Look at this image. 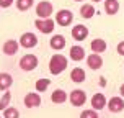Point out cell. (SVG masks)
<instances>
[{
  "label": "cell",
  "instance_id": "6da1fadb",
  "mask_svg": "<svg viewBox=\"0 0 124 118\" xmlns=\"http://www.w3.org/2000/svg\"><path fill=\"white\" fill-rule=\"evenodd\" d=\"M65 67H67V57H64L62 54H54V56L51 57L49 61V71L51 74H61L62 71H65Z\"/></svg>",
  "mask_w": 124,
  "mask_h": 118
},
{
  "label": "cell",
  "instance_id": "7a4b0ae2",
  "mask_svg": "<svg viewBox=\"0 0 124 118\" xmlns=\"http://www.w3.org/2000/svg\"><path fill=\"white\" fill-rule=\"evenodd\" d=\"M38 66V57L34 54H25L20 59V67L23 71H33Z\"/></svg>",
  "mask_w": 124,
  "mask_h": 118
},
{
  "label": "cell",
  "instance_id": "3957f363",
  "mask_svg": "<svg viewBox=\"0 0 124 118\" xmlns=\"http://www.w3.org/2000/svg\"><path fill=\"white\" fill-rule=\"evenodd\" d=\"M34 25H36V28L41 33H44V35H47V33H51V31L54 30V20L51 18H39L34 21Z\"/></svg>",
  "mask_w": 124,
  "mask_h": 118
},
{
  "label": "cell",
  "instance_id": "277c9868",
  "mask_svg": "<svg viewBox=\"0 0 124 118\" xmlns=\"http://www.w3.org/2000/svg\"><path fill=\"white\" fill-rule=\"evenodd\" d=\"M36 13L39 18H49V15H52V3L51 2H39L36 7Z\"/></svg>",
  "mask_w": 124,
  "mask_h": 118
},
{
  "label": "cell",
  "instance_id": "5b68a950",
  "mask_svg": "<svg viewBox=\"0 0 124 118\" xmlns=\"http://www.w3.org/2000/svg\"><path fill=\"white\" fill-rule=\"evenodd\" d=\"M74 20V15L70 10H59L56 15V23H59L61 26H69Z\"/></svg>",
  "mask_w": 124,
  "mask_h": 118
},
{
  "label": "cell",
  "instance_id": "8992f818",
  "mask_svg": "<svg viewBox=\"0 0 124 118\" xmlns=\"http://www.w3.org/2000/svg\"><path fill=\"white\" fill-rule=\"evenodd\" d=\"M20 44L23 46V48H34L38 44V38L36 35H33V33H23L21 38H20Z\"/></svg>",
  "mask_w": 124,
  "mask_h": 118
},
{
  "label": "cell",
  "instance_id": "52a82bcc",
  "mask_svg": "<svg viewBox=\"0 0 124 118\" xmlns=\"http://www.w3.org/2000/svg\"><path fill=\"white\" fill-rule=\"evenodd\" d=\"M87 102V93L83 90H74L70 93V103L74 107H82Z\"/></svg>",
  "mask_w": 124,
  "mask_h": 118
},
{
  "label": "cell",
  "instance_id": "ba28073f",
  "mask_svg": "<svg viewBox=\"0 0 124 118\" xmlns=\"http://www.w3.org/2000/svg\"><path fill=\"white\" fill-rule=\"evenodd\" d=\"M25 105L28 108H33V107H39L41 105V97L39 93H34V92H30L25 95Z\"/></svg>",
  "mask_w": 124,
  "mask_h": 118
},
{
  "label": "cell",
  "instance_id": "9c48e42d",
  "mask_svg": "<svg viewBox=\"0 0 124 118\" xmlns=\"http://www.w3.org/2000/svg\"><path fill=\"white\" fill-rule=\"evenodd\" d=\"M72 36L77 39V41H83L85 38L88 36V28L83 25H77L72 28Z\"/></svg>",
  "mask_w": 124,
  "mask_h": 118
},
{
  "label": "cell",
  "instance_id": "30bf717a",
  "mask_svg": "<svg viewBox=\"0 0 124 118\" xmlns=\"http://www.w3.org/2000/svg\"><path fill=\"white\" fill-rule=\"evenodd\" d=\"M108 107H109V112L119 113V112H123V108H124V100L121 97H113L108 102Z\"/></svg>",
  "mask_w": 124,
  "mask_h": 118
},
{
  "label": "cell",
  "instance_id": "8fae6325",
  "mask_svg": "<svg viewBox=\"0 0 124 118\" xmlns=\"http://www.w3.org/2000/svg\"><path fill=\"white\" fill-rule=\"evenodd\" d=\"M92 107L93 110H103L106 107V97L103 93H95L92 97Z\"/></svg>",
  "mask_w": 124,
  "mask_h": 118
},
{
  "label": "cell",
  "instance_id": "7c38bea8",
  "mask_svg": "<svg viewBox=\"0 0 124 118\" xmlns=\"http://www.w3.org/2000/svg\"><path fill=\"white\" fill-rule=\"evenodd\" d=\"M87 64H88V67L93 69V71H96V69H100L101 66H103V59H101V56L100 54H90L87 59Z\"/></svg>",
  "mask_w": 124,
  "mask_h": 118
},
{
  "label": "cell",
  "instance_id": "4fadbf2b",
  "mask_svg": "<svg viewBox=\"0 0 124 118\" xmlns=\"http://www.w3.org/2000/svg\"><path fill=\"white\" fill-rule=\"evenodd\" d=\"M16 51H18V43H16V41H13V39L5 41V44H3V53H5L7 56L16 54Z\"/></svg>",
  "mask_w": 124,
  "mask_h": 118
},
{
  "label": "cell",
  "instance_id": "5bb4252c",
  "mask_svg": "<svg viewBox=\"0 0 124 118\" xmlns=\"http://www.w3.org/2000/svg\"><path fill=\"white\" fill-rule=\"evenodd\" d=\"M64 46H65V38L62 36V35H54L52 39H51V48L59 51V49H62Z\"/></svg>",
  "mask_w": 124,
  "mask_h": 118
},
{
  "label": "cell",
  "instance_id": "9a60e30c",
  "mask_svg": "<svg viewBox=\"0 0 124 118\" xmlns=\"http://www.w3.org/2000/svg\"><path fill=\"white\" fill-rule=\"evenodd\" d=\"M105 10L108 15H116L119 10V2L118 0H106L105 2Z\"/></svg>",
  "mask_w": 124,
  "mask_h": 118
},
{
  "label": "cell",
  "instance_id": "2e32d148",
  "mask_svg": "<svg viewBox=\"0 0 124 118\" xmlns=\"http://www.w3.org/2000/svg\"><path fill=\"white\" fill-rule=\"evenodd\" d=\"M70 57L74 59V61H82L83 57H85V51L82 46H72L70 48Z\"/></svg>",
  "mask_w": 124,
  "mask_h": 118
},
{
  "label": "cell",
  "instance_id": "e0dca14e",
  "mask_svg": "<svg viewBox=\"0 0 124 118\" xmlns=\"http://www.w3.org/2000/svg\"><path fill=\"white\" fill-rule=\"evenodd\" d=\"M12 84H13V79L10 74H7V72L0 74V90H7Z\"/></svg>",
  "mask_w": 124,
  "mask_h": 118
},
{
  "label": "cell",
  "instance_id": "ac0fdd59",
  "mask_svg": "<svg viewBox=\"0 0 124 118\" xmlns=\"http://www.w3.org/2000/svg\"><path fill=\"white\" fill-rule=\"evenodd\" d=\"M51 100H52L54 103H64V102L67 100V93L64 92V90H61V89H57V90H54V92H52Z\"/></svg>",
  "mask_w": 124,
  "mask_h": 118
},
{
  "label": "cell",
  "instance_id": "d6986e66",
  "mask_svg": "<svg viewBox=\"0 0 124 118\" xmlns=\"http://www.w3.org/2000/svg\"><path fill=\"white\" fill-rule=\"evenodd\" d=\"M70 79L74 82H83L85 81V71L80 67H75L72 69V72H70Z\"/></svg>",
  "mask_w": 124,
  "mask_h": 118
},
{
  "label": "cell",
  "instance_id": "ffe728a7",
  "mask_svg": "<svg viewBox=\"0 0 124 118\" xmlns=\"http://www.w3.org/2000/svg\"><path fill=\"white\" fill-rule=\"evenodd\" d=\"M90 46H92L93 53L98 54V53H103V51L106 49V41H103V39H93Z\"/></svg>",
  "mask_w": 124,
  "mask_h": 118
},
{
  "label": "cell",
  "instance_id": "44dd1931",
  "mask_svg": "<svg viewBox=\"0 0 124 118\" xmlns=\"http://www.w3.org/2000/svg\"><path fill=\"white\" fill-rule=\"evenodd\" d=\"M80 15L83 18H92L93 15H95V7L90 5V3H85V5H82L80 8Z\"/></svg>",
  "mask_w": 124,
  "mask_h": 118
},
{
  "label": "cell",
  "instance_id": "7402d4cb",
  "mask_svg": "<svg viewBox=\"0 0 124 118\" xmlns=\"http://www.w3.org/2000/svg\"><path fill=\"white\" fill-rule=\"evenodd\" d=\"M33 2L34 0H16V8L20 12H26L33 7Z\"/></svg>",
  "mask_w": 124,
  "mask_h": 118
},
{
  "label": "cell",
  "instance_id": "603a6c76",
  "mask_svg": "<svg viewBox=\"0 0 124 118\" xmlns=\"http://www.w3.org/2000/svg\"><path fill=\"white\" fill-rule=\"evenodd\" d=\"M49 84H51L49 79H39V81H36V90L38 92H44L49 87Z\"/></svg>",
  "mask_w": 124,
  "mask_h": 118
},
{
  "label": "cell",
  "instance_id": "cb8c5ba5",
  "mask_svg": "<svg viewBox=\"0 0 124 118\" xmlns=\"http://www.w3.org/2000/svg\"><path fill=\"white\" fill-rule=\"evenodd\" d=\"M3 117L5 118H18L20 113L16 108H13V107H7L5 110H3Z\"/></svg>",
  "mask_w": 124,
  "mask_h": 118
},
{
  "label": "cell",
  "instance_id": "d4e9b609",
  "mask_svg": "<svg viewBox=\"0 0 124 118\" xmlns=\"http://www.w3.org/2000/svg\"><path fill=\"white\" fill-rule=\"evenodd\" d=\"M10 100H12V95H10V92H7L2 97V100H0V110H5L7 107H8V103H10Z\"/></svg>",
  "mask_w": 124,
  "mask_h": 118
},
{
  "label": "cell",
  "instance_id": "484cf974",
  "mask_svg": "<svg viewBox=\"0 0 124 118\" xmlns=\"http://www.w3.org/2000/svg\"><path fill=\"white\" fill-rule=\"evenodd\" d=\"M80 118H98L96 110H83L80 113Z\"/></svg>",
  "mask_w": 124,
  "mask_h": 118
},
{
  "label": "cell",
  "instance_id": "4316f807",
  "mask_svg": "<svg viewBox=\"0 0 124 118\" xmlns=\"http://www.w3.org/2000/svg\"><path fill=\"white\" fill-rule=\"evenodd\" d=\"M13 3V0H0V7L2 8H8Z\"/></svg>",
  "mask_w": 124,
  "mask_h": 118
},
{
  "label": "cell",
  "instance_id": "83f0119b",
  "mask_svg": "<svg viewBox=\"0 0 124 118\" xmlns=\"http://www.w3.org/2000/svg\"><path fill=\"white\" fill-rule=\"evenodd\" d=\"M118 53L121 56H124V41H121V43L118 44Z\"/></svg>",
  "mask_w": 124,
  "mask_h": 118
},
{
  "label": "cell",
  "instance_id": "f1b7e54d",
  "mask_svg": "<svg viewBox=\"0 0 124 118\" xmlns=\"http://www.w3.org/2000/svg\"><path fill=\"white\" fill-rule=\"evenodd\" d=\"M119 92H121V95H123V97H124V84H123V85H121V89H119Z\"/></svg>",
  "mask_w": 124,
  "mask_h": 118
},
{
  "label": "cell",
  "instance_id": "f546056e",
  "mask_svg": "<svg viewBox=\"0 0 124 118\" xmlns=\"http://www.w3.org/2000/svg\"><path fill=\"white\" fill-rule=\"evenodd\" d=\"M92 2H101V0H92Z\"/></svg>",
  "mask_w": 124,
  "mask_h": 118
},
{
  "label": "cell",
  "instance_id": "4dcf8cb0",
  "mask_svg": "<svg viewBox=\"0 0 124 118\" xmlns=\"http://www.w3.org/2000/svg\"><path fill=\"white\" fill-rule=\"evenodd\" d=\"M75 2H82V0H75Z\"/></svg>",
  "mask_w": 124,
  "mask_h": 118
},
{
  "label": "cell",
  "instance_id": "1f68e13d",
  "mask_svg": "<svg viewBox=\"0 0 124 118\" xmlns=\"http://www.w3.org/2000/svg\"><path fill=\"white\" fill-rule=\"evenodd\" d=\"M0 118H2V117H0Z\"/></svg>",
  "mask_w": 124,
  "mask_h": 118
}]
</instances>
